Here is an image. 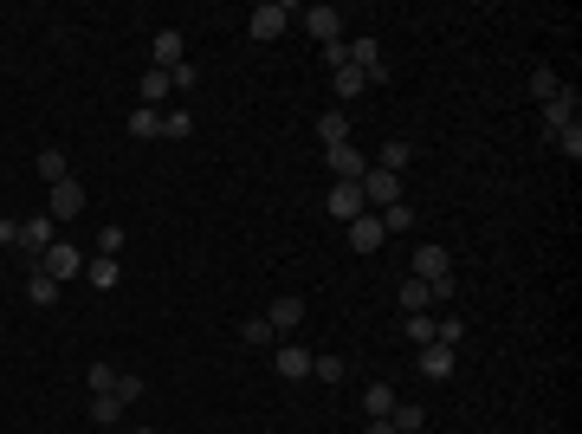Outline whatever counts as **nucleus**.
<instances>
[{"mask_svg": "<svg viewBox=\"0 0 582 434\" xmlns=\"http://www.w3.org/2000/svg\"><path fill=\"white\" fill-rule=\"evenodd\" d=\"M85 383H91V396H110V389H117V370H110V364H91Z\"/></svg>", "mask_w": 582, "mask_h": 434, "instance_id": "obj_33", "label": "nucleus"}, {"mask_svg": "<svg viewBox=\"0 0 582 434\" xmlns=\"http://www.w3.org/2000/svg\"><path fill=\"white\" fill-rule=\"evenodd\" d=\"M330 214H337V221L369 214V201H362V182H337V188H330Z\"/></svg>", "mask_w": 582, "mask_h": 434, "instance_id": "obj_8", "label": "nucleus"}, {"mask_svg": "<svg viewBox=\"0 0 582 434\" xmlns=\"http://www.w3.org/2000/svg\"><path fill=\"white\" fill-rule=\"evenodd\" d=\"M39 272H46V279H78V272H85V253H78V247H65V240H52L46 259H39Z\"/></svg>", "mask_w": 582, "mask_h": 434, "instance_id": "obj_4", "label": "nucleus"}, {"mask_svg": "<svg viewBox=\"0 0 582 434\" xmlns=\"http://www.w3.org/2000/svg\"><path fill=\"white\" fill-rule=\"evenodd\" d=\"M317 143H324V150L349 143V117H343V111H324V117H317Z\"/></svg>", "mask_w": 582, "mask_h": 434, "instance_id": "obj_15", "label": "nucleus"}, {"mask_svg": "<svg viewBox=\"0 0 582 434\" xmlns=\"http://www.w3.org/2000/svg\"><path fill=\"white\" fill-rule=\"evenodd\" d=\"M85 272H91V285H98V292H110V285L123 279V272H117V259H104V253H98V259H91Z\"/></svg>", "mask_w": 582, "mask_h": 434, "instance_id": "obj_26", "label": "nucleus"}, {"mask_svg": "<svg viewBox=\"0 0 582 434\" xmlns=\"http://www.w3.org/2000/svg\"><path fill=\"white\" fill-rule=\"evenodd\" d=\"M408 344H414V350L433 344V318H427V312H408Z\"/></svg>", "mask_w": 582, "mask_h": 434, "instance_id": "obj_29", "label": "nucleus"}, {"mask_svg": "<svg viewBox=\"0 0 582 434\" xmlns=\"http://www.w3.org/2000/svg\"><path fill=\"white\" fill-rule=\"evenodd\" d=\"M453 272V259H447V247H414V266H408V279H447Z\"/></svg>", "mask_w": 582, "mask_h": 434, "instance_id": "obj_6", "label": "nucleus"}, {"mask_svg": "<svg viewBox=\"0 0 582 434\" xmlns=\"http://www.w3.org/2000/svg\"><path fill=\"white\" fill-rule=\"evenodd\" d=\"M110 396H123V402H136L142 396V376H130V370H117V389Z\"/></svg>", "mask_w": 582, "mask_h": 434, "instance_id": "obj_34", "label": "nucleus"}, {"mask_svg": "<svg viewBox=\"0 0 582 434\" xmlns=\"http://www.w3.org/2000/svg\"><path fill=\"white\" fill-rule=\"evenodd\" d=\"M272 337H278V331H272L265 318H246V324H240V344H253V350H265Z\"/></svg>", "mask_w": 582, "mask_h": 434, "instance_id": "obj_28", "label": "nucleus"}, {"mask_svg": "<svg viewBox=\"0 0 582 434\" xmlns=\"http://www.w3.org/2000/svg\"><path fill=\"white\" fill-rule=\"evenodd\" d=\"M136 434H156V428H136Z\"/></svg>", "mask_w": 582, "mask_h": 434, "instance_id": "obj_40", "label": "nucleus"}, {"mask_svg": "<svg viewBox=\"0 0 582 434\" xmlns=\"http://www.w3.org/2000/svg\"><path fill=\"white\" fill-rule=\"evenodd\" d=\"M556 91H563V79H556V71H550V65H531V98L544 104V98H556Z\"/></svg>", "mask_w": 582, "mask_h": 434, "instance_id": "obj_23", "label": "nucleus"}, {"mask_svg": "<svg viewBox=\"0 0 582 434\" xmlns=\"http://www.w3.org/2000/svg\"><path fill=\"white\" fill-rule=\"evenodd\" d=\"M414 356H421V376H453V364H460V350H447V344H427Z\"/></svg>", "mask_w": 582, "mask_h": 434, "instance_id": "obj_12", "label": "nucleus"}, {"mask_svg": "<svg viewBox=\"0 0 582 434\" xmlns=\"http://www.w3.org/2000/svg\"><path fill=\"white\" fill-rule=\"evenodd\" d=\"M324 65H330V71H343V65H349V46H343V39H337V46H324Z\"/></svg>", "mask_w": 582, "mask_h": 434, "instance_id": "obj_37", "label": "nucleus"}, {"mask_svg": "<svg viewBox=\"0 0 582 434\" xmlns=\"http://www.w3.org/2000/svg\"><path fill=\"white\" fill-rule=\"evenodd\" d=\"M291 20H298V7H291V0H259L253 20H246V33H253V39H278Z\"/></svg>", "mask_w": 582, "mask_h": 434, "instance_id": "obj_1", "label": "nucleus"}, {"mask_svg": "<svg viewBox=\"0 0 582 434\" xmlns=\"http://www.w3.org/2000/svg\"><path fill=\"white\" fill-rule=\"evenodd\" d=\"M556 150H563V156L576 163V156H582V130H563V136H556Z\"/></svg>", "mask_w": 582, "mask_h": 434, "instance_id": "obj_36", "label": "nucleus"}, {"mask_svg": "<svg viewBox=\"0 0 582 434\" xmlns=\"http://www.w3.org/2000/svg\"><path fill=\"white\" fill-rule=\"evenodd\" d=\"M98 253H104V259H117V253H123V228H104V240H98Z\"/></svg>", "mask_w": 582, "mask_h": 434, "instance_id": "obj_35", "label": "nucleus"}, {"mask_svg": "<svg viewBox=\"0 0 582 434\" xmlns=\"http://www.w3.org/2000/svg\"><path fill=\"white\" fill-rule=\"evenodd\" d=\"M0 247H7V253L20 247V221H0Z\"/></svg>", "mask_w": 582, "mask_h": 434, "instance_id": "obj_38", "label": "nucleus"}, {"mask_svg": "<svg viewBox=\"0 0 582 434\" xmlns=\"http://www.w3.org/2000/svg\"><path fill=\"white\" fill-rule=\"evenodd\" d=\"M182 52H188V39H182V33H156L150 65H156V71H175V65H182Z\"/></svg>", "mask_w": 582, "mask_h": 434, "instance_id": "obj_13", "label": "nucleus"}, {"mask_svg": "<svg viewBox=\"0 0 582 434\" xmlns=\"http://www.w3.org/2000/svg\"><path fill=\"white\" fill-rule=\"evenodd\" d=\"M576 111H582V98H576V85H563L556 98H544V130H550V136L576 130Z\"/></svg>", "mask_w": 582, "mask_h": 434, "instance_id": "obj_2", "label": "nucleus"}, {"mask_svg": "<svg viewBox=\"0 0 582 434\" xmlns=\"http://www.w3.org/2000/svg\"><path fill=\"white\" fill-rule=\"evenodd\" d=\"M123 130H130V136H136V143H150V136H162V111H150V104H136V111H130V123H123Z\"/></svg>", "mask_w": 582, "mask_h": 434, "instance_id": "obj_14", "label": "nucleus"}, {"mask_svg": "<svg viewBox=\"0 0 582 434\" xmlns=\"http://www.w3.org/2000/svg\"><path fill=\"white\" fill-rule=\"evenodd\" d=\"M433 344L460 350V344H466V324H460V318H433Z\"/></svg>", "mask_w": 582, "mask_h": 434, "instance_id": "obj_25", "label": "nucleus"}, {"mask_svg": "<svg viewBox=\"0 0 582 434\" xmlns=\"http://www.w3.org/2000/svg\"><path fill=\"white\" fill-rule=\"evenodd\" d=\"M362 408H369V421H382L395 408V389L389 383H362Z\"/></svg>", "mask_w": 582, "mask_h": 434, "instance_id": "obj_18", "label": "nucleus"}, {"mask_svg": "<svg viewBox=\"0 0 582 434\" xmlns=\"http://www.w3.org/2000/svg\"><path fill=\"white\" fill-rule=\"evenodd\" d=\"M169 91H175V85H169V71H156V65L142 71V104H150V111H156V104H162Z\"/></svg>", "mask_w": 582, "mask_h": 434, "instance_id": "obj_21", "label": "nucleus"}, {"mask_svg": "<svg viewBox=\"0 0 582 434\" xmlns=\"http://www.w3.org/2000/svg\"><path fill=\"white\" fill-rule=\"evenodd\" d=\"M265 324H272V331H298V324H305V299H291V292H285V299H272Z\"/></svg>", "mask_w": 582, "mask_h": 434, "instance_id": "obj_11", "label": "nucleus"}, {"mask_svg": "<svg viewBox=\"0 0 582 434\" xmlns=\"http://www.w3.org/2000/svg\"><path fill=\"white\" fill-rule=\"evenodd\" d=\"M272 370H278L285 383H305V376H311V350H305V344H278V350H272Z\"/></svg>", "mask_w": 582, "mask_h": 434, "instance_id": "obj_5", "label": "nucleus"}, {"mask_svg": "<svg viewBox=\"0 0 582 434\" xmlns=\"http://www.w3.org/2000/svg\"><path fill=\"white\" fill-rule=\"evenodd\" d=\"M298 20L311 26L317 46H337V39H343V7H298Z\"/></svg>", "mask_w": 582, "mask_h": 434, "instance_id": "obj_3", "label": "nucleus"}, {"mask_svg": "<svg viewBox=\"0 0 582 434\" xmlns=\"http://www.w3.org/2000/svg\"><path fill=\"white\" fill-rule=\"evenodd\" d=\"M362 434H395V428H389V415H382V421H369V428H362Z\"/></svg>", "mask_w": 582, "mask_h": 434, "instance_id": "obj_39", "label": "nucleus"}, {"mask_svg": "<svg viewBox=\"0 0 582 434\" xmlns=\"http://www.w3.org/2000/svg\"><path fill=\"white\" fill-rule=\"evenodd\" d=\"M39 175H46V188L65 182V150H52V143H46V150H39Z\"/></svg>", "mask_w": 582, "mask_h": 434, "instance_id": "obj_27", "label": "nucleus"}, {"mask_svg": "<svg viewBox=\"0 0 582 434\" xmlns=\"http://www.w3.org/2000/svg\"><path fill=\"white\" fill-rule=\"evenodd\" d=\"M433 292H427V279H401V312H427Z\"/></svg>", "mask_w": 582, "mask_h": 434, "instance_id": "obj_24", "label": "nucleus"}, {"mask_svg": "<svg viewBox=\"0 0 582 434\" xmlns=\"http://www.w3.org/2000/svg\"><path fill=\"white\" fill-rule=\"evenodd\" d=\"M362 85H369V79H362V71H356V65H343V71H337V98H343V104H349V98H356Z\"/></svg>", "mask_w": 582, "mask_h": 434, "instance_id": "obj_30", "label": "nucleus"}, {"mask_svg": "<svg viewBox=\"0 0 582 434\" xmlns=\"http://www.w3.org/2000/svg\"><path fill=\"white\" fill-rule=\"evenodd\" d=\"M389 234H382V221H376V214H356V221H349V247L356 253H376Z\"/></svg>", "mask_w": 582, "mask_h": 434, "instance_id": "obj_10", "label": "nucleus"}, {"mask_svg": "<svg viewBox=\"0 0 582 434\" xmlns=\"http://www.w3.org/2000/svg\"><path fill=\"white\" fill-rule=\"evenodd\" d=\"M324 169H330L337 182H356V175H362V150H356V143H337V150H324Z\"/></svg>", "mask_w": 582, "mask_h": 434, "instance_id": "obj_9", "label": "nucleus"}, {"mask_svg": "<svg viewBox=\"0 0 582 434\" xmlns=\"http://www.w3.org/2000/svg\"><path fill=\"white\" fill-rule=\"evenodd\" d=\"M123 408H130L123 396H91V421H98V428H117V421H123Z\"/></svg>", "mask_w": 582, "mask_h": 434, "instance_id": "obj_19", "label": "nucleus"}, {"mask_svg": "<svg viewBox=\"0 0 582 434\" xmlns=\"http://www.w3.org/2000/svg\"><path fill=\"white\" fill-rule=\"evenodd\" d=\"M26 299H33L39 312H46V305H58V279H46V272H33V279H26Z\"/></svg>", "mask_w": 582, "mask_h": 434, "instance_id": "obj_22", "label": "nucleus"}, {"mask_svg": "<svg viewBox=\"0 0 582 434\" xmlns=\"http://www.w3.org/2000/svg\"><path fill=\"white\" fill-rule=\"evenodd\" d=\"M311 376L317 383H343V356H311Z\"/></svg>", "mask_w": 582, "mask_h": 434, "instance_id": "obj_31", "label": "nucleus"}, {"mask_svg": "<svg viewBox=\"0 0 582 434\" xmlns=\"http://www.w3.org/2000/svg\"><path fill=\"white\" fill-rule=\"evenodd\" d=\"M188 130H194V117H188V111H162V136H175V143H182Z\"/></svg>", "mask_w": 582, "mask_h": 434, "instance_id": "obj_32", "label": "nucleus"}, {"mask_svg": "<svg viewBox=\"0 0 582 434\" xmlns=\"http://www.w3.org/2000/svg\"><path fill=\"white\" fill-rule=\"evenodd\" d=\"M389 428H395V434H421V428H427L421 402H395V408H389Z\"/></svg>", "mask_w": 582, "mask_h": 434, "instance_id": "obj_16", "label": "nucleus"}, {"mask_svg": "<svg viewBox=\"0 0 582 434\" xmlns=\"http://www.w3.org/2000/svg\"><path fill=\"white\" fill-rule=\"evenodd\" d=\"M78 214H85V188L78 182H52V221H78Z\"/></svg>", "mask_w": 582, "mask_h": 434, "instance_id": "obj_7", "label": "nucleus"}, {"mask_svg": "<svg viewBox=\"0 0 582 434\" xmlns=\"http://www.w3.org/2000/svg\"><path fill=\"white\" fill-rule=\"evenodd\" d=\"M376 221H382V234H414V207H408V201H395V207H382V214H376Z\"/></svg>", "mask_w": 582, "mask_h": 434, "instance_id": "obj_20", "label": "nucleus"}, {"mask_svg": "<svg viewBox=\"0 0 582 434\" xmlns=\"http://www.w3.org/2000/svg\"><path fill=\"white\" fill-rule=\"evenodd\" d=\"M408 163H414V150H408V143H401V136H389V143H382V156H376V169H389V175H401Z\"/></svg>", "mask_w": 582, "mask_h": 434, "instance_id": "obj_17", "label": "nucleus"}]
</instances>
